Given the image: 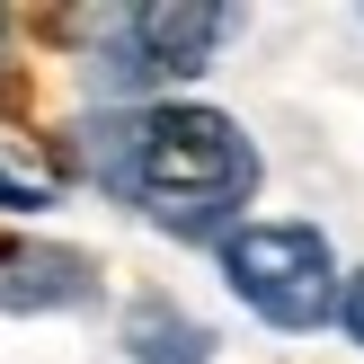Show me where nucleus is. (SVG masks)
<instances>
[{
  "label": "nucleus",
  "mask_w": 364,
  "mask_h": 364,
  "mask_svg": "<svg viewBox=\"0 0 364 364\" xmlns=\"http://www.w3.org/2000/svg\"><path fill=\"white\" fill-rule=\"evenodd\" d=\"M80 160L107 196H124L142 223L178 231V240H231L240 205L258 196V142L223 107H187V98H151L80 124Z\"/></svg>",
  "instance_id": "obj_1"
},
{
  "label": "nucleus",
  "mask_w": 364,
  "mask_h": 364,
  "mask_svg": "<svg viewBox=\"0 0 364 364\" xmlns=\"http://www.w3.org/2000/svg\"><path fill=\"white\" fill-rule=\"evenodd\" d=\"M223 276L267 329H320L347 302V276L311 223H240L223 240Z\"/></svg>",
  "instance_id": "obj_2"
},
{
  "label": "nucleus",
  "mask_w": 364,
  "mask_h": 364,
  "mask_svg": "<svg viewBox=\"0 0 364 364\" xmlns=\"http://www.w3.org/2000/svg\"><path fill=\"white\" fill-rule=\"evenodd\" d=\"M240 36V9H196V0H169V9H116L98 18V89L116 98H151L169 80H196L213 53Z\"/></svg>",
  "instance_id": "obj_3"
},
{
  "label": "nucleus",
  "mask_w": 364,
  "mask_h": 364,
  "mask_svg": "<svg viewBox=\"0 0 364 364\" xmlns=\"http://www.w3.org/2000/svg\"><path fill=\"white\" fill-rule=\"evenodd\" d=\"M80 302H98V276L80 249H27L0 276V311H80Z\"/></svg>",
  "instance_id": "obj_4"
},
{
  "label": "nucleus",
  "mask_w": 364,
  "mask_h": 364,
  "mask_svg": "<svg viewBox=\"0 0 364 364\" xmlns=\"http://www.w3.org/2000/svg\"><path fill=\"white\" fill-rule=\"evenodd\" d=\"M124 355H134V364H213V329L187 320L178 302L142 294L134 311H124Z\"/></svg>",
  "instance_id": "obj_5"
},
{
  "label": "nucleus",
  "mask_w": 364,
  "mask_h": 364,
  "mask_svg": "<svg viewBox=\"0 0 364 364\" xmlns=\"http://www.w3.org/2000/svg\"><path fill=\"white\" fill-rule=\"evenodd\" d=\"M36 205H53V187H45V178H27V169H9V160H0V213H36Z\"/></svg>",
  "instance_id": "obj_6"
},
{
  "label": "nucleus",
  "mask_w": 364,
  "mask_h": 364,
  "mask_svg": "<svg viewBox=\"0 0 364 364\" xmlns=\"http://www.w3.org/2000/svg\"><path fill=\"white\" fill-rule=\"evenodd\" d=\"M338 320H347V338H355V347H364V267H355V276H347V302H338Z\"/></svg>",
  "instance_id": "obj_7"
}]
</instances>
